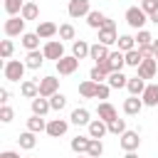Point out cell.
I'll return each mask as SVG.
<instances>
[{
    "label": "cell",
    "mask_w": 158,
    "mask_h": 158,
    "mask_svg": "<svg viewBox=\"0 0 158 158\" xmlns=\"http://www.w3.org/2000/svg\"><path fill=\"white\" fill-rule=\"evenodd\" d=\"M141 99H143V106H158V84H148Z\"/></svg>",
    "instance_id": "cell-26"
},
{
    "label": "cell",
    "mask_w": 158,
    "mask_h": 158,
    "mask_svg": "<svg viewBox=\"0 0 158 158\" xmlns=\"http://www.w3.org/2000/svg\"><path fill=\"white\" fill-rule=\"evenodd\" d=\"M59 91V79L57 77H42L40 79V96H44V99H49V96H54Z\"/></svg>",
    "instance_id": "cell-8"
},
{
    "label": "cell",
    "mask_w": 158,
    "mask_h": 158,
    "mask_svg": "<svg viewBox=\"0 0 158 158\" xmlns=\"http://www.w3.org/2000/svg\"><path fill=\"white\" fill-rule=\"evenodd\" d=\"M156 72H158V62H156V59H143L141 67L136 69V74H138L141 79H146V81H148V79H156Z\"/></svg>",
    "instance_id": "cell-12"
},
{
    "label": "cell",
    "mask_w": 158,
    "mask_h": 158,
    "mask_svg": "<svg viewBox=\"0 0 158 158\" xmlns=\"http://www.w3.org/2000/svg\"><path fill=\"white\" fill-rule=\"evenodd\" d=\"M96 89H99V84H96V81L84 79V81L79 84V96H81V99H96Z\"/></svg>",
    "instance_id": "cell-25"
},
{
    "label": "cell",
    "mask_w": 158,
    "mask_h": 158,
    "mask_svg": "<svg viewBox=\"0 0 158 158\" xmlns=\"http://www.w3.org/2000/svg\"><path fill=\"white\" fill-rule=\"evenodd\" d=\"M153 54H156V62H158V40H153Z\"/></svg>",
    "instance_id": "cell-50"
},
{
    "label": "cell",
    "mask_w": 158,
    "mask_h": 158,
    "mask_svg": "<svg viewBox=\"0 0 158 158\" xmlns=\"http://www.w3.org/2000/svg\"><path fill=\"white\" fill-rule=\"evenodd\" d=\"M27 2H37V0H27Z\"/></svg>",
    "instance_id": "cell-53"
},
{
    "label": "cell",
    "mask_w": 158,
    "mask_h": 158,
    "mask_svg": "<svg viewBox=\"0 0 158 158\" xmlns=\"http://www.w3.org/2000/svg\"><path fill=\"white\" fill-rule=\"evenodd\" d=\"M123 158H138V153H136V151H133V153H126V156H123Z\"/></svg>",
    "instance_id": "cell-51"
},
{
    "label": "cell",
    "mask_w": 158,
    "mask_h": 158,
    "mask_svg": "<svg viewBox=\"0 0 158 158\" xmlns=\"http://www.w3.org/2000/svg\"><path fill=\"white\" fill-rule=\"evenodd\" d=\"M59 40H77V30H74V25H69V22H64V25H59Z\"/></svg>",
    "instance_id": "cell-37"
},
{
    "label": "cell",
    "mask_w": 158,
    "mask_h": 158,
    "mask_svg": "<svg viewBox=\"0 0 158 158\" xmlns=\"http://www.w3.org/2000/svg\"><path fill=\"white\" fill-rule=\"evenodd\" d=\"M12 118H15V111H12V106L2 104V106H0V121H2V123H10Z\"/></svg>",
    "instance_id": "cell-43"
},
{
    "label": "cell",
    "mask_w": 158,
    "mask_h": 158,
    "mask_svg": "<svg viewBox=\"0 0 158 158\" xmlns=\"http://www.w3.org/2000/svg\"><path fill=\"white\" fill-rule=\"evenodd\" d=\"M25 69H27L25 62H20V59H7L5 67H2V77H5L7 81H20V79L25 77Z\"/></svg>",
    "instance_id": "cell-1"
},
{
    "label": "cell",
    "mask_w": 158,
    "mask_h": 158,
    "mask_svg": "<svg viewBox=\"0 0 158 158\" xmlns=\"http://www.w3.org/2000/svg\"><path fill=\"white\" fill-rule=\"evenodd\" d=\"M138 52H141L143 59H156V54H153V44H151V47H138Z\"/></svg>",
    "instance_id": "cell-46"
},
{
    "label": "cell",
    "mask_w": 158,
    "mask_h": 158,
    "mask_svg": "<svg viewBox=\"0 0 158 158\" xmlns=\"http://www.w3.org/2000/svg\"><path fill=\"white\" fill-rule=\"evenodd\" d=\"M27 158H30V156H27Z\"/></svg>",
    "instance_id": "cell-54"
},
{
    "label": "cell",
    "mask_w": 158,
    "mask_h": 158,
    "mask_svg": "<svg viewBox=\"0 0 158 158\" xmlns=\"http://www.w3.org/2000/svg\"><path fill=\"white\" fill-rule=\"evenodd\" d=\"M96 116H99L101 121L111 123V121H116V118H118V111H116V106H114V104H109V101H101V104L96 106Z\"/></svg>",
    "instance_id": "cell-11"
},
{
    "label": "cell",
    "mask_w": 158,
    "mask_h": 158,
    "mask_svg": "<svg viewBox=\"0 0 158 158\" xmlns=\"http://www.w3.org/2000/svg\"><path fill=\"white\" fill-rule=\"evenodd\" d=\"M146 86H148V84H146V79H141L138 74H136V77H128L126 89H128V94H131V96H141V94L146 91Z\"/></svg>",
    "instance_id": "cell-19"
},
{
    "label": "cell",
    "mask_w": 158,
    "mask_h": 158,
    "mask_svg": "<svg viewBox=\"0 0 158 158\" xmlns=\"http://www.w3.org/2000/svg\"><path fill=\"white\" fill-rule=\"evenodd\" d=\"M91 114H89V109H84V106H77L72 114H69V121L74 123V126H89L91 123V118H89Z\"/></svg>",
    "instance_id": "cell-17"
},
{
    "label": "cell",
    "mask_w": 158,
    "mask_h": 158,
    "mask_svg": "<svg viewBox=\"0 0 158 158\" xmlns=\"http://www.w3.org/2000/svg\"><path fill=\"white\" fill-rule=\"evenodd\" d=\"M128 128H126V121L123 118H116V121H111L109 123V133H114V136H121V133H126Z\"/></svg>",
    "instance_id": "cell-40"
},
{
    "label": "cell",
    "mask_w": 158,
    "mask_h": 158,
    "mask_svg": "<svg viewBox=\"0 0 158 158\" xmlns=\"http://www.w3.org/2000/svg\"><path fill=\"white\" fill-rule=\"evenodd\" d=\"M109 94H111V86H109L106 81H104V84H99V89H96V99H104V101H106V99H109Z\"/></svg>",
    "instance_id": "cell-45"
},
{
    "label": "cell",
    "mask_w": 158,
    "mask_h": 158,
    "mask_svg": "<svg viewBox=\"0 0 158 158\" xmlns=\"http://www.w3.org/2000/svg\"><path fill=\"white\" fill-rule=\"evenodd\" d=\"M0 158H20V153H17V151H2Z\"/></svg>",
    "instance_id": "cell-48"
},
{
    "label": "cell",
    "mask_w": 158,
    "mask_h": 158,
    "mask_svg": "<svg viewBox=\"0 0 158 158\" xmlns=\"http://www.w3.org/2000/svg\"><path fill=\"white\" fill-rule=\"evenodd\" d=\"M20 17H22L25 22H27V20H37V17H40V7H37V2H25ZM37 22H40V20H37Z\"/></svg>",
    "instance_id": "cell-32"
},
{
    "label": "cell",
    "mask_w": 158,
    "mask_h": 158,
    "mask_svg": "<svg viewBox=\"0 0 158 158\" xmlns=\"http://www.w3.org/2000/svg\"><path fill=\"white\" fill-rule=\"evenodd\" d=\"M89 143H91V136H74L72 138V151L77 153V156H84L86 151H89Z\"/></svg>",
    "instance_id": "cell-23"
},
{
    "label": "cell",
    "mask_w": 158,
    "mask_h": 158,
    "mask_svg": "<svg viewBox=\"0 0 158 158\" xmlns=\"http://www.w3.org/2000/svg\"><path fill=\"white\" fill-rule=\"evenodd\" d=\"M109 54H111V49H109L106 44H101V42H96V44H91V52H89V59H94V64H101V62H106V59H109Z\"/></svg>",
    "instance_id": "cell-15"
},
{
    "label": "cell",
    "mask_w": 158,
    "mask_h": 158,
    "mask_svg": "<svg viewBox=\"0 0 158 158\" xmlns=\"http://www.w3.org/2000/svg\"><path fill=\"white\" fill-rule=\"evenodd\" d=\"M141 109H143V99H138V96L123 99V114H126V116H138Z\"/></svg>",
    "instance_id": "cell-18"
},
{
    "label": "cell",
    "mask_w": 158,
    "mask_h": 158,
    "mask_svg": "<svg viewBox=\"0 0 158 158\" xmlns=\"http://www.w3.org/2000/svg\"><path fill=\"white\" fill-rule=\"evenodd\" d=\"M20 94L25 96V99H37L40 96V84L37 81H30V79H22V84H20Z\"/></svg>",
    "instance_id": "cell-20"
},
{
    "label": "cell",
    "mask_w": 158,
    "mask_h": 158,
    "mask_svg": "<svg viewBox=\"0 0 158 158\" xmlns=\"http://www.w3.org/2000/svg\"><path fill=\"white\" fill-rule=\"evenodd\" d=\"M44 52H40V49H35V52H27V57H25V64H27V69H40L42 64H44Z\"/></svg>",
    "instance_id": "cell-24"
},
{
    "label": "cell",
    "mask_w": 158,
    "mask_h": 158,
    "mask_svg": "<svg viewBox=\"0 0 158 158\" xmlns=\"http://www.w3.org/2000/svg\"><path fill=\"white\" fill-rule=\"evenodd\" d=\"M17 143H20V148H22V151H32V148L37 146V133L25 131V133H20V136H17Z\"/></svg>",
    "instance_id": "cell-27"
},
{
    "label": "cell",
    "mask_w": 158,
    "mask_h": 158,
    "mask_svg": "<svg viewBox=\"0 0 158 158\" xmlns=\"http://www.w3.org/2000/svg\"><path fill=\"white\" fill-rule=\"evenodd\" d=\"M42 52H44V57H47V59L59 62V59L64 57V44H62V40H47V42H44V47H42Z\"/></svg>",
    "instance_id": "cell-6"
},
{
    "label": "cell",
    "mask_w": 158,
    "mask_h": 158,
    "mask_svg": "<svg viewBox=\"0 0 158 158\" xmlns=\"http://www.w3.org/2000/svg\"><path fill=\"white\" fill-rule=\"evenodd\" d=\"M2 32L5 37H22L25 35V20L17 15V17H7L5 25H2Z\"/></svg>",
    "instance_id": "cell-4"
},
{
    "label": "cell",
    "mask_w": 158,
    "mask_h": 158,
    "mask_svg": "<svg viewBox=\"0 0 158 158\" xmlns=\"http://www.w3.org/2000/svg\"><path fill=\"white\" fill-rule=\"evenodd\" d=\"M40 40H42V37H40L37 32H25V35L20 37V44H22L27 52H35V49H40Z\"/></svg>",
    "instance_id": "cell-21"
},
{
    "label": "cell",
    "mask_w": 158,
    "mask_h": 158,
    "mask_svg": "<svg viewBox=\"0 0 158 158\" xmlns=\"http://www.w3.org/2000/svg\"><path fill=\"white\" fill-rule=\"evenodd\" d=\"M77 158H91V156H86V153H84V156H77Z\"/></svg>",
    "instance_id": "cell-52"
},
{
    "label": "cell",
    "mask_w": 158,
    "mask_h": 158,
    "mask_svg": "<svg viewBox=\"0 0 158 158\" xmlns=\"http://www.w3.org/2000/svg\"><path fill=\"white\" fill-rule=\"evenodd\" d=\"M126 22H128V27H133V30L138 32V30H143V25L148 22V15H146L141 7H136V5H133V7H128V10H126Z\"/></svg>",
    "instance_id": "cell-3"
},
{
    "label": "cell",
    "mask_w": 158,
    "mask_h": 158,
    "mask_svg": "<svg viewBox=\"0 0 158 158\" xmlns=\"http://www.w3.org/2000/svg\"><path fill=\"white\" fill-rule=\"evenodd\" d=\"M89 79H91V81H96V84H104L109 77H106V74H104V72H101V69L94 64V67H91V72H89Z\"/></svg>",
    "instance_id": "cell-42"
},
{
    "label": "cell",
    "mask_w": 158,
    "mask_h": 158,
    "mask_svg": "<svg viewBox=\"0 0 158 158\" xmlns=\"http://www.w3.org/2000/svg\"><path fill=\"white\" fill-rule=\"evenodd\" d=\"M118 49L126 54V52H131V49H136V37H131V35H118Z\"/></svg>",
    "instance_id": "cell-34"
},
{
    "label": "cell",
    "mask_w": 158,
    "mask_h": 158,
    "mask_svg": "<svg viewBox=\"0 0 158 158\" xmlns=\"http://www.w3.org/2000/svg\"><path fill=\"white\" fill-rule=\"evenodd\" d=\"M12 52H15L12 40H2V42H0V54H2V59H10V57H12Z\"/></svg>",
    "instance_id": "cell-41"
},
{
    "label": "cell",
    "mask_w": 158,
    "mask_h": 158,
    "mask_svg": "<svg viewBox=\"0 0 158 158\" xmlns=\"http://www.w3.org/2000/svg\"><path fill=\"white\" fill-rule=\"evenodd\" d=\"M67 12H69V17H86L89 12H91V0H69V5H67Z\"/></svg>",
    "instance_id": "cell-5"
},
{
    "label": "cell",
    "mask_w": 158,
    "mask_h": 158,
    "mask_svg": "<svg viewBox=\"0 0 158 158\" xmlns=\"http://www.w3.org/2000/svg\"><path fill=\"white\" fill-rule=\"evenodd\" d=\"M141 10H143L146 15H153V12L158 10V0H141Z\"/></svg>",
    "instance_id": "cell-44"
},
{
    "label": "cell",
    "mask_w": 158,
    "mask_h": 158,
    "mask_svg": "<svg viewBox=\"0 0 158 158\" xmlns=\"http://www.w3.org/2000/svg\"><path fill=\"white\" fill-rule=\"evenodd\" d=\"M148 20H151V22H156V25H158V10H156V12H153V15H148Z\"/></svg>",
    "instance_id": "cell-49"
},
{
    "label": "cell",
    "mask_w": 158,
    "mask_h": 158,
    "mask_svg": "<svg viewBox=\"0 0 158 158\" xmlns=\"http://www.w3.org/2000/svg\"><path fill=\"white\" fill-rule=\"evenodd\" d=\"M42 40H52L54 35H59V27L54 25V22H49V20H42V22H37V30H35Z\"/></svg>",
    "instance_id": "cell-14"
},
{
    "label": "cell",
    "mask_w": 158,
    "mask_h": 158,
    "mask_svg": "<svg viewBox=\"0 0 158 158\" xmlns=\"http://www.w3.org/2000/svg\"><path fill=\"white\" fill-rule=\"evenodd\" d=\"M109 62H111L114 72H121V69L126 67V54H123L121 49H116V52H111V54H109Z\"/></svg>",
    "instance_id": "cell-33"
},
{
    "label": "cell",
    "mask_w": 158,
    "mask_h": 158,
    "mask_svg": "<svg viewBox=\"0 0 158 158\" xmlns=\"http://www.w3.org/2000/svg\"><path fill=\"white\" fill-rule=\"evenodd\" d=\"M99 42H101V44H106V47H111V44H116V42H118V32H116V22H114V20H109V17H106L104 27L99 30Z\"/></svg>",
    "instance_id": "cell-2"
},
{
    "label": "cell",
    "mask_w": 158,
    "mask_h": 158,
    "mask_svg": "<svg viewBox=\"0 0 158 158\" xmlns=\"http://www.w3.org/2000/svg\"><path fill=\"white\" fill-rule=\"evenodd\" d=\"M30 109H32V114H35V116H47V114L52 111V104H49V99L37 96V99H32V101H30Z\"/></svg>",
    "instance_id": "cell-16"
},
{
    "label": "cell",
    "mask_w": 158,
    "mask_h": 158,
    "mask_svg": "<svg viewBox=\"0 0 158 158\" xmlns=\"http://www.w3.org/2000/svg\"><path fill=\"white\" fill-rule=\"evenodd\" d=\"M106 84H109L111 89H123V86L128 84V77H126L123 72H114V74H109Z\"/></svg>",
    "instance_id": "cell-31"
},
{
    "label": "cell",
    "mask_w": 158,
    "mask_h": 158,
    "mask_svg": "<svg viewBox=\"0 0 158 158\" xmlns=\"http://www.w3.org/2000/svg\"><path fill=\"white\" fill-rule=\"evenodd\" d=\"M25 2H27V0H2V7H5L7 17H17V15L22 12Z\"/></svg>",
    "instance_id": "cell-28"
},
{
    "label": "cell",
    "mask_w": 158,
    "mask_h": 158,
    "mask_svg": "<svg viewBox=\"0 0 158 158\" xmlns=\"http://www.w3.org/2000/svg\"><path fill=\"white\" fill-rule=\"evenodd\" d=\"M141 62H143V57H141L138 47H136V49H131V52H126V67H133V69H138V67H141Z\"/></svg>",
    "instance_id": "cell-36"
},
{
    "label": "cell",
    "mask_w": 158,
    "mask_h": 158,
    "mask_svg": "<svg viewBox=\"0 0 158 158\" xmlns=\"http://www.w3.org/2000/svg\"><path fill=\"white\" fill-rule=\"evenodd\" d=\"M153 44V35L148 30H138L136 32V47H151Z\"/></svg>",
    "instance_id": "cell-35"
},
{
    "label": "cell",
    "mask_w": 158,
    "mask_h": 158,
    "mask_svg": "<svg viewBox=\"0 0 158 158\" xmlns=\"http://www.w3.org/2000/svg\"><path fill=\"white\" fill-rule=\"evenodd\" d=\"M104 22H106V15H104V12H99V10H91V12L86 15V25H89L91 30H101V27H104Z\"/></svg>",
    "instance_id": "cell-29"
},
{
    "label": "cell",
    "mask_w": 158,
    "mask_h": 158,
    "mask_svg": "<svg viewBox=\"0 0 158 158\" xmlns=\"http://www.w3.org/2000/svg\"><path fill=\"white\" fill-rule=\"evenodd\" d=\"M89 52H91V44H89V42H84V40H74V42H72V54H74L79 62L86 59Z\"/></svg>",
    "instance_id": "cell-22"
},
{
    "label": "cell",
    "mask_w": 158,
    "mask_h": 158,
    "mask_svg": "<svg viewBox=\"0 0 158 158\" xmlns=\"http://www.w3.org/2000/svg\"><path fill=\"white\" fill-rule=\"evenodd\" d=\"M67 128H69V121L67 118H52V121H47V136H52V138H59V136H64L67 133Z\"/></svg>",
    "instance_id": "cell-10"
},
{
    "label": "cell",
    "mask_w": 158,
    "mask_h": 158,
    "mask_svg": "<svg viewBox=\"0 0 158 158\" xmlns=\"http://www.w3.org/2000/svg\"><path fill=\"white\" fill-rule=\"evenodd\" d=\"M0 101H2V104H7V101H10V91H7L5 86L0 89Z\"/></svg>",
    "instance_id": "cell-47"
},
{
    "label": "cell",
    "mask_w": 158,
    "mask_h": 158,
    "mask_svg": "<svg viewBox=\"0 0 158 158\" xmlns=\"http://www.w3.org/2000/svg\"><path fill=\"white\" fill-rule=\"evenodd\" d=\"M101 153H104V143H101L99 138H91V143H89V151H86V156H91V158H101Z\"/></svg>",
    "instance_id": "cell-39"
},
{
    "label": "cell",
    "mask_w": 158,
    "mask_h": 158,
    "mask_svg": "<svg viewBox=\"0 0 158 158\" xmlns=\"http://www.w3.org/2000/svg\"><path fill=\"white\" fill-rule=\"evenodd\" d=\"M27 131H32V133H42V131H47V121H44V116H30L27 118Z\"/></svg>",
    "instance_id": "cell-30"
},
{
    "label": "cell",
    "mask_w": 158,
    "mask_h": 158,
    "mask_svg": "<svg viewBox=\"0 0 158 158\" xmlns=\"http://www.w3.org/2000/svg\"><path fill=\"white\" fill-rule=\"evenodd\" d=\"M118 143H121V148H123L126 153H133V151H138V146H141L138 131H126V133H121V136H118Z\"/></svg>",
    "instance_id": "cell-9"
},
{
    "label": "cell",
    "mask_w": 158,
    "mask_h": 158,
    "mask_svg": "<svg viewBox=\"0 0 158 158\" xmlns=\"http://www.w3.org/2000/svg\"><path fill=\"white\" fill-rule=\"evenodd\" d=\"M49 104H52V111H62V109L67 106V96H64L62 91H57L54 96H49Z\"/></svg>",
    "instance_id": "cell-38"
},
{
    "label": "cell",
    "mask_w": 158,
    "mask_h": 158,
    "mask_svg": "<svg viewBox=\"0 0 158 158\" xmlns=\"http://www.w3.org/2000/svg\"><path fill=\"white\" fill-rule=\"evenodd\" d=\"M79 69V59L74 57V54H64L59 62H57V72H59V77H69V74H74Z\"/></svg>",
    "instance_id": "cell-7"
},
{
    "label": "cell",
    "mask_w": 158,
    "mask_h": 158,
    "mask_svg": "<svg viewBox=\"0 0 158 158\" xmlns=\"http://www.w3.org/2000/svg\"><path fill=\"white\" fill-rule=\"evenodd\" d=\"M86 128H89V133H86V136L99 138V141H101V138L109 133V123H106V121H101V118H91V123H89Z\"/></svg>",
    "instance_id": "cell-13"
}]
</instances>
